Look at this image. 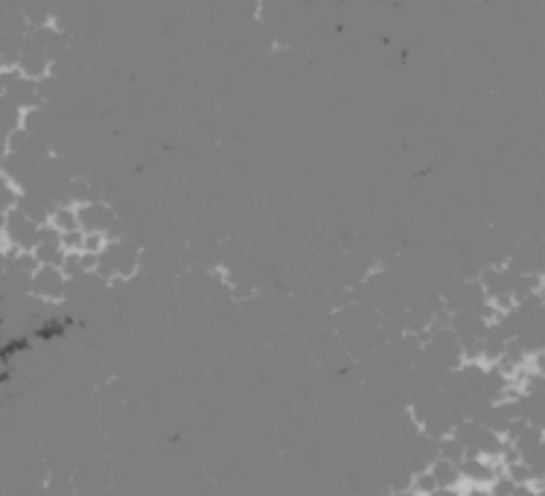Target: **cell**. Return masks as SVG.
Returning a JSON list of instances; mask_svg holds the SVG:
<instances>
[{
  "instance_id": "obj_1",
  "label": "cell",
  "mask_w": 545,
  "mask_h": 496,
  "mask_svg": "<svg viewBox=\"0 0 545 496\" xmlns=\"http://www.w3.org/2000/svg\"><path fill=\"white\" fill-rule=\"evenodd\" d=\"M144 263V252L132 243L120 240H108V245L100 252V274L103 281L108 283H120V281H132L137 272H141Z\"/></svg>"
},
{
  "instance_id": "obj_2",
  "label": "cell",
  "mask_w": 545,
  "mask_h": 496,
  "mask_svg": "<svg viewBox=\"0 0 545 496\" xmlns=\"http://www.w3.org/2000/svg\"><path fill=\"white\" fill-rule=\"evenodd\" d=\"M38 223L21 208H12L0 219V252H33L38 243Z\"/></svg>"
},
{
  "instance_id": "obj_3",
  "label": "cell",
  "mask_w": 545,
  "mask_h": 496,
  "mask_svg": "<svg viewBox=\"0 0 545 496\" xmlns=\"http://www.w3.org/2000/svg\"><path fill=\"white\" fill-rule=\"evenodd\" d=\"M71 293V278L62 272V266H35L30 274V298L38 304H62Z\"/></svg>"
},
{
  "instance_id": "obj_4",
  "label": "cell",
  "mask_w": 545,
  "mask_h": 496,
  "mask_svg": "<svg viewBox=\"0 0 545 496\" xmlns=\"http://www.w3.org/2000/svg\"><path fill=\"white\" fill-rule=\"evenodd\" d=\"M76 213H79V228L85 233H105L108 240H120V219L114 213L108 202L103 199H88V202H79L76 204Z\"/></svg>"
},
{
  "instance_id": "obj_5",
  "label": "cell",
  "mask_w": 545,
  "mask_h": 496,
  "mask_svg": "<svg viewBox=\"0 0 545 496\" xmlns=\"http://www.w3.org/2000/svg\"><path fill=\"white\" fill-rule=\"evenodd\" d=\"M15 71L26 82L45 85V82H50V76H53V56H47L45 50H35V47H21L18 59H15Z\"/></svg>"
},
{
  "instance_id": "obj_6",
  "label": "cell",
  "mask_w": 545,
  "mask_h": 496,
  "mask_svg": "<svg viewBox=\"0 0 545 496\" xmlns=\"http://www.w3.org/2000/svg\"><path fill=\"white\" fill-rule=\"evenodd\" d=\"M47 223H50L55 231H59L62 237H64V233L82 231V228H79V213H76V204H74V202H55Z\"/></svg>"
}]
</instances>
